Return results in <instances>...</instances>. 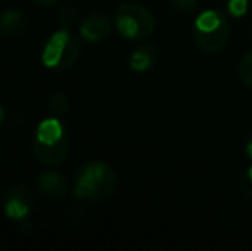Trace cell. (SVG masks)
I'll return each instance as SVG.
<instances>
[{"mask_svg":"<svg viewBox=\"0 0 252 251\" xmlns=\"http://www.w3.org/2000/svg\"><path fill=\"white\" fill-rule=\"evenodd\" d=\"M119 176L103 160H90L74 176V196L88 201H103L117 191Z\"/></svg>","mask_w":252,"mask_h":251,"instance_id":"6da1fadb","label":"cell"},{"mask_svg":"<svg viewBox=\"0 0 252 251\" xmlns=\"http://www.w3.org/2000/svg\"><path fill=\"white\" fill-rule=\"evenodd\" d=\"M230 23L226 14L216 9L202 10L194 21V40L204 54L215 55L226 47Z\"/></svg>","mask_w":252,"mask_h":251,"instance_id":"7a4b0ae2","label":"cell"},{"mask_svg":"<svg viewBox=\"0 0 252 251\" xmlns=\"http://www.w3.org/2000/svg\"><path fill=\"white\" fill-rule=\"evenodd\" d=\"M113 23L120 36L127 40H144L155 31V16L139 2H127L117 9Z\"/></svg>","mask_w":252,"mask_h":251,"instance_id":"3957f363","label":"cell"},{"mask_svg":"<svg viewBox=\"0 0 252 251\" xmlns=\"http://www.w3.org/2000/svg\"><path fill=\"white\" fill-rule=\"evenodd\" d=\"M81 55V45L76 35L69 28L53 33L41 50V62L48 69L67 71L77 62Z\"/></svg>","mask_w":252,"mask_h":251,"instance_id":"277c9868","label":"cell"},{"mask_svg":"<svg viewBox=\"0 0 252 251\" xmlns=\"http://www.w3.org/2000/svg\"><path fill=\"white\" fill-rule=\"evenodd\" d=\"M34 207V194L28 186L16 184L5 193L3 198V214L7 218L23 222Z\"/></svg>","mask_w":252,"mask_h":251,"instance_id":"5b68a950","label":"cell"},{"mask_svg":"<svg viewBox=\"0 0 252 251\" xmlns=\"http://www.w3.org/2000/svg\"><path fill=\"white\" fill-rule=\"evenodd\" d=\"M115 23H112L106 14L96 12L88 16L86 19L81 23L79 28V35L84 41L88 43H98V41H103L110 33H112V26Z\"/></svg>","mask_w":252,"mask_h":251,"instance_id":"8992f818","label":"cell"},{"mask_svg":"<svg viewBox=\"0 0 252 251\" xmlns=\"http://www.w3.org/2000/svg\"><path fill=\"white\" fill-rule=\"evenodd\" d=\"M31 148H33L34 157L40 162H43L47 165H60L67 158V155H69V136L62 138L60 141L52 144H45L33 140Z\"/></svg>","mask_w":252,"mask_h":251,"instance_id":"52a82bcc","label":"cell"},{"mask_svg":"<svg viewBox=\"0 0 252 251\" xmlns=\"http://www.w3.org/2000/svg\"><path fill=\"white\" fill-rule=\"evenodd\" d=\"M38 191L48 200H62L67 194V181L55 171H43L36 178Z\"/></svg>","mask_w":252,"mask_h":251,"instance_id":"ba28073f","label":"cell"},{"mask_svg":"<svg viewBox=\"0 0 252 251\" xmlns=\"http://www.w3.org/2000/svg\"><path fill=\"white\" fill-rule=\"evenodd\" d=\"M159 59V48L153 43H146L137 47L129 57V67L137 74L150 71Z\"/></svg>","mask_w":252,"mask_h":251,"instance_id":"9c48e42d","label":"cell"},{"mask_svg":"<svg viewBox=\"0 0 252 251\" xmlns=\"http://www.w3.org/2000/svg\"><path fill=\"white\" fill-rule=\"evenodd\" d=\"M26 16L19 9H7L0 14V35L7 38L19 36L26 30Z\"/></svg>","mask_w":252,"mask_h":251,"instance_id":"30bf717a","label":"cell"},{"mask_svg":"<svg viewBox=\"0 0 252 251\" xmlns=\"http://www.w3.org/2000/svg\"><path fill=\"white\" fill-rule=\"evenodd\" d=\"M65 136H67L65 126H63L62 121L55 115V117H48L38 124L34 140L40 141V143H45V144H52V143L60 141Z\"/></svg>","mask_w":252,"mask_h":251,"instance_id":"8fae6325","label":"cell"},{"mask_svg":"<svg viewBox=\"0 0 252 251\" xmlns=\"http://www.w3.org/2000/svg\"><path fill=\"white\" fill-rule=\"evenodd\" d=\"M79 17V9L74 5L72 2H65L60 5L59 12H57V19L63 28H70Z\"/></svg>","mask_w":252,"mask_h":251,"instance_id":"7c38bea8","label":"cell"},{"mask_svg":"<svg viewBox=\"0 0 252 251\" xmlns=\"http://www.w3.org/2000/svg\"><path fill=\"white\" fill-rule=\"evenodd\" d=\"M47 107L53 115L60 117V115H63L69 110V97H67L65 93H62V91H57V93H53L52 97L48 98Z\"/></svg>","mask_w":252,"mask_h":251,"instance_id":"4fadbf2b","label":"cell"},{"mask_svg":"<svg viewBox=\"0 0 252 251\" xmlns=\"http://www.w3.org/2000/svg\"><path fill=\"white\" fill-rule=\"evenodd\" d=\"M239 77L247 88L252 90V50L247 52L239 64Z\"/></svg>","mask_w":252,"mask_h":251,"instance_id":"5bb4252c","label":"cell"},{"mask_svg":"<svg viewBox=\"0 0 252 251\" xmlns=\"http://www.w3.org/2000/svg\"><path fill=\"white\" fill-rule=\"evenodd\" d=\"M251 0H226V12L233 17H244L249 12Z\"/></svg>","mask_w":252,"mask_h":251,"instance_id":"9a60e30c","label":"cell"},{"mask_svg":"<svg viewBox=\"0 0 252 251\" xmlns=\"http://www.w3.org/2000/svg\"><path fill=\"white\" fill-rule=\"evenodd\" d=\"M239 191L246 200L252 201V165L242 174L239 181Z\"/></svg>","mask_w":252,"mask_h":251,"instance_id":"2e32d148","label":"cell"},{"mask_svg":"<svg viewBox=\"0 0 252 251\" xmlns=\"http://www.w3.org/2000/svg\"><path fill=\"white\" fill-rule=\"evenodd\" d=\"M168 2L179 12H190L197 5V0H168Z\"/></svg>","mask_w":252,"mask_h":251,"instance_id":"e0dca14e","label":"cell"},{"mask_svg":"<svg viewBox=\"0 0 252 251\" xmlns=\"http://www.w3.org/2000/svg\"><path fill=\"white\" fill-rule=\"evenodd\" d=\"M33 3H36V5H40V7H52V5H55L59 0H31Z\"/></svg>","mask_w":252,"mask_h":251,"instance_id":"ac0fdd59","label":"cell"},{"mask_svg":"<svg viewBox=\"0 0 252 251\" xmlns=\"http://www.w3.org/2000/svg\"><path fill=\"white\" fill-rule=\"evenodd\" d=\"M246 155L252 160V134L249 136V140H247V143H246Z\"/></svg>","mask_w":252,"mask_h":251,"instance_id":"d6986e66","label":"cell"},{"mask_svg":"<svg viewBox=\"0 0 252 251\" xmlns=\"http://www.w3.org/2000/svg\"><path fill=\"white\" fill-rule=\"evenodd\" d=\"M3 121H5V108L0 105V126L3 124Z\"/></svg>","mask_w":252,"mask_h":251,"instance_id":"ffe728a7","label":"cell"}]
</instances>
